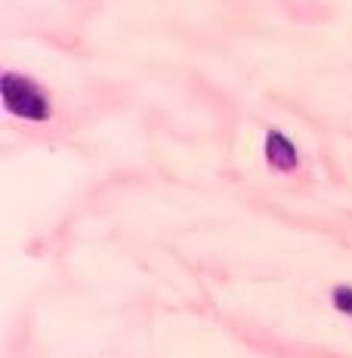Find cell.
Masks as SVG:
<instances>
[{
  "mask_svg": "<svg viewBox=\"0 0 352 358\" xmlns=\"http://www.w3.org/2000/svg\"><path fill=\"white\" fill-rule=\"evenodd\" d=\"M266 161L272 164L275 170H284V173H290V170H297L300 155H297L294 143H290L284 133L269 130V133H266Z\"/></svg>",
  "mask_w": 352,
  "mask_h": 358,
  "instance_id": "2",
  "label": "cell"
},
{
  "mask_svg": "<svg viewBox=\"0 0 352 358\" xmlns=\"http://www.w3.org/2000/svg\"><path fill=\"white\" fill-rule=\"evenodd\" d=\"M0 93H3V106L10 115L25 117V121H47L53 115V106L43 96V90L28 78H19V74L6 71L3 80H0Z\"/></svg>",
  "mask_w": 352,
  "mask_h": 358,
  "instance_id": "1",
  "label": "cell"
},
{
  "mask_svg": "<svg viewBox=\"0 0 352 358\" xmlns=\"http://www.w3.org/2000/svg\"><path fill=\"white\" fill-rule=\"evenodd\" d=\"M334 306L337 312L352 315V287H334Z\"/></svg>",
  "mask_w": 352,
  "mask_h": 358,
  "instance_id": "3",
  "label": "cell"
}]
</instances>
